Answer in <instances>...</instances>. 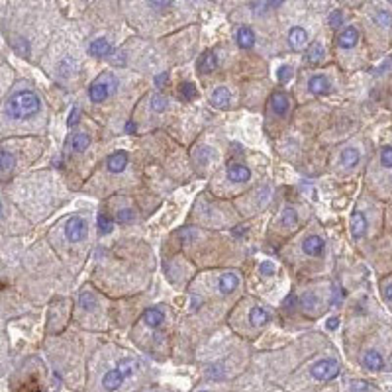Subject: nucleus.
<instances>
[{
  "instance_id": "obj_46",
  "label": "nucleus",
  "mask_w": 392,
  "mask_h": 392,
  "mask_svg": "<svg viewBox=\"0 0 392 392\" xmlns=\"http://www.w3.org/2000/svg\"><path fill=\"white\" fill-rule=\"evenodd\" d=\"M283 2L285 0H269V6L271 8H279V6H283Z\"/></svg>"
},
{
  "instance_id": "obj_14",
  "label": "nucleus",
  "mask_w": 392,
  "mask_h": 392,
  "mask_svg": "<svg viewBox=\"0 0 392 392\" xmlns=\"http://www.w3.org/2000/svg\"><path fill=\"white\" fill-rule=\"evenodd\" d=\"M237 285H239V279H237L235 273H226V275H222V277H220V283H218L220 293L222 294L233 293V291L237 289Z\"/></svg>"
},
{
  "instance_id": "obj_30",
  "label": "nucleus",
  "mask_w": 392,
  "mask_h": 392,
  "mask_svg": "<svg viewBox=\"0 0 392 392\" xmlns=\"http://www.w3.org/2000/svg\"><path fill=\"white\" fill-rule=\"evenodd\" d=\"M167 106H169V100H167L163 95H155L153 100H151V108H153L155 112H163Z\"/></svg>"
},
{
  "instance_id": "obj_5",
  "label": "nucleus",
  "mask_w": 392,
  "mask_h": 392,
  "mask_svg": "<svg viewBox=\"0 0 392 392\" xmlns=\"http://www.w3.org/2000/svg\"><path fill=\"white\" fill-rule=\"evenodd\" d=\"M324 247H326V243H324V239H322L320 235H310V237H306L304 243H302L304 253H306V255H312V257L322 255V253H324Z\"/></svg>"
},
{
  "instance_id": "obj_12",
  "label": "nucleus",
  "mask_w": 392,
  "mask_h": 392,
  "mask_svg": "<svg viewBox=\"0 0 392 392\" xmlns=\"http://www.w3.org/2000/svg\"><path fill=\"white\" fill-rule=\"evenodd\" d=\"M306 39H308V35H306V32L302 28H293L289 32V45L293 47L294 51L304 49L306 47Z\"/></svg>"
},
{
  "instance_id": "obj_38",
  "label": "nucleus",
  "mask_w": 392,
  "mask_h": 392,
  "mask_svg": "<svg viewBox=\"0 0 392 392\" xmlns=\"http://www.w3.org/2000/svg\"><path fill=\"white\" fill-rule=\"evenodd\" d=\"M79 118H81V108L75 106V108L71 110V114H69V122H67V124H69V126H75V124L79 122Z\"/></svg>"
},
{
  "instance_id": "obj_1",
  "label": "nucleus",
  "mask_w": 392,
  "mask_h": 392,
  "mask_svg": "<svg viewBox=\"0 0 392 392\" xmlns=\"http://www.w3.org/2000/svg\"><path fill=\"white\" fill-rule=\"evenodd\" d=\"M39 108H41V100L32 91H20L12 95L6 102V114L16 120L32 118L39 112Z\"/></svg>"
},
{
  "instance_id": "obj_8",
  "label": "nucleus",
  "mask_w": 392,
  "mask_h": 392,
  "mask_svg": "<svg viewBox=\"0 0 392 392\" xmlns=\"http://www.w3.org/2000/svg\"><path fill=\"white\" fill-rule=\"evenodd\" d=\"M108 171H112V173H122L124 169H126V165H128V153L126 151H116V153H112L110 157H108Z\"/></svg>"
},
{
  "instance_id": "obj_11",
  "label": "nucleus",
  "mask_w": 392,
  "mask_h": 392,
  "mask_svg": "<svg viewBox=\"0 0 392 392\" xmlns=\"http://www.w3.org/2000/svg\"><path fill=\"white\" fill-rule=\"evenodd\" d=\"M357 39H359V32L355 28H345L337 37V45L341 49H351L357 43Z\"/></svg>"
},
{
  "instance_id": "obj_20",
  "label": "nucleus",
  "mask_w": 392,
  "mask_h": 392,
  "mask_svg": "<svg viewBox=\"0 0 392 392\" xmlns=\"http://www.w3.org/2000/svg\"><path fill=\"white\" fill-rule=\"evenodd\" d=\"M249 322L257 327L265 326V324L269 322V312H267L263 306H255V308L251 310V314H249Z\"/></svg>"
},
{
  "instance_id": "obj_48",
  "label": "nucleus",
  "mask_w": 392,
  "mask_h": 392,
  "mask_svg": "<svg viewBox=\"0 0 392 392\" xmlns=\"http://www.w3.org/2000/svg\"><path fill=\"white\" fill-rule=\"evenodd\" d=\"M200 392H206V391H200Z\"/></svg>"
},
{
  "instance_id": "obj_45",
  "label": "nucleus",
  "mask_w": 392,
  "mask_h": 392,
  "mask_svg": "<svg viewBox=\"0 0 392 392\" xmlns=\"http://www.w3.org/2000/svg\"><path fill=\"white\" fill-rule=\"evenodd\" d=\"M385 298H387L389 302H392V283L385 289Z\"/></svg>"
},
{
  "instance_id": "obj_49",
  "label": "nucleus",
  "mask_w": 392,
  "mask_h": 392,
  "mask_svg": "<svg viewBox=\"0 0 392 392\" xmlns=\"http://www.w3.org/2000/svg\"><path fill=\"white\" fill-rule=\"evenodd\" d=\"M391 2H392V0H391Z\"/></svg>"
},
{
  "instance_id": "obj_37",
  "label": "nucleus",
  "mask_w": 392,
  "mask_h": 392,
  "mask_svg": "<svg viewBox=\"0 0 392 392\" xmlns=\"http://www.w3.org/2000/svg\"><path fill=\"white\" fill-rule=\"evenodd\" d=\"M259 273L265 275V277L275 275V265H273V263H269V261H263L261 265H259Z\"/></svg>"
},
{
  "instance_id": "obj_26",
  "label": "nucleus",
  "mask_w": 392,
  "mask_h": 392,
  "mask_svg": "<svg viewBox=\"0 0 392 392\" xmlns=\"http://www.w3.org/2000/svg\"><path fill=\"white\" fill-rule=\"evenodd\" d=\"M79 304H81L83 310H95L97 298H95V294L91 293V291H83L81 296H79Z\"/></svg>"
},
{
  "instance_id": "obj_17",
  "label": "nucleus",
  "mask_w": 392,
  "mask_h": 392,
  "mask_svg": "<svg viewBox=\"0 0 392 392\" xmlns=\"http://www.w3.org/2000/svg\"><path fill=\"white\" fill-rule=\"evenodd\" d=\"M365 231H367V220L361 212H355L353 218H351V233H353L355 239H361L365 235Z\"/></svg>"
},
{
  "instance_id": "obj_2",
  "label": "nucleus",
  "mask_w": 392,
  "mask_h": 392,
  "mask_svg": "<svg viewBox=\"0 0 392 392\" xmlns=\"http://www.w3.org/2000/svg\"><path fill=\"white\" fill-rule=\"evenodd\" d=\"M116 87V79H114V75H110V73H106V75H100L97 81L91 85V89H89V97L93 102H104L106 98L110 97V93H112V89Z\"/></svg>"
},
{
  "instance_id": "obj_6",
  "label": "nucleus",
  "mask_w": 392,
  "mask_h": 392,
  "mask_svg": "<svg viewBox=\"0 0 392 392\" xmlns=\"http://www.w3.org/2000/svg\"><path fill=\"white\" fill-rule=\"evenodd\" d=\"M249 177H251V171L245 165L231 163L228 167V179L231 183H245V181H249Z\"/></svg>"
},
{
  "instance_id": "obj_4",
  "label": "nucleus",
  "mask_w": 392,
  "mask_h": 392,
  "mask_svg": "<svg viewBox=\"0 0 392 392\" xmlns=\"http://www.w3.org/2000/svg\"><path fill=\"white\" fill-rule=\"evenodd\" d=\"M85 233H87V226H85L83 218H79V216H73V218H69V220H67L65 235H67V239H69L71 243H77V241H81V239L85 237Z\"/></svg>"
},
{
  "instance_id": "obj_9",
  "label": "nucleus",
  "mask_w": 392,
  "mask_h": 392,
  "mask_svg": "<svg viewBox=\"0 0 392 392\" xmlns=\"http://www.w3.org/2000/svg\"><path fill=\"white\" fill-rule=\"evenodd\" d=\"M235 39H237V45L241 47V49H251L253 45H255V33L251 28H247V26H241L237 33H235Z\"/></svg>"
},
{
  "instance_id": "obj_42",
  "label": "nucleus",
  "mask_w": 392,
  "mask_h": 392,
  "mask_svg": "<svg viewBox=\"0 0 392 392\" xmlns=\"http://www.w3.org/2000/svg\"><path fill=\"white\" fill-rule=\"evenodd\" d=\"M167 81H169V75H167V73H161V75L155 77V85H157V87H161V85L167 83Z\"/></svg>"
},
{
  "instance_id": "obj_35",
  "label": "nucleus",
  "mask_w": 392,
  "mask_h": 392,
  "mask_svg": "<svg viewBox=\"0 0 392 392\" xmlns=\"http://www.w3.org/2000/svg\"><path fill=\"white\" fill-rule=\"evenodd\" d=\"M327 22H329L331 28H337V26H341V22H343V14H341L339 10H335V12L329 14V20H327Z\"/></svg>"
},
{
  "instance_id": "obj_24",
  "label": "nucleus",
  "mask_w": 392,
  "mask_h": 392,
  "mask_svg": "<svg viewBox=\"0 0 392 392\" xmlns=\"http://www.w3.org/2000/svg\"><path fill=\"white\" fill-rule=\"evenodd\" d=\"M89 143H91V139H89L87 133H75V135L71 137V147H73L75 151H85V149L89 147Z\"/></svg>"
},
{
  "instance_id": "obj_29",
  "label": "nucleus",
  "mask_w": 392,
  "mask_h": 392,
  "mask_svg": "<svg viewBox=\"0 0 392 392\" xmlns=\"http://www.w3.org/2000/svg\"><path fill=\"white\" fill-rule=\"evenodd\" d=\"M181 97L185 98V100H193V98H196V87L193 83H183V85H181Z\"/></svg>"
},
{
  "instance_id": "obj_32",
  "label": "nucleus",
  "mask_w": 392,
  "mask_h": 392,
  "mask_svg": "<svg viewBox=\"0 0 392 392\" xmlns=\"http://www.w3.org/2000/svg\"><path fill=\"white\" fill-rule=\"evenodd\" d=\"M116 220H118V224H130L133 222V212L131 210H120L118 214H116Z\"/></svg>"
},
{
  "instance_id": "obj_47",
  "label": "nucleus",
  "mask_w": 392,
  "mask_h": 392,
  "mask_svg": "<svg viewBox=\"0 0 392 392\" xmlns=\"http://www.w3.org/2000/svg\"><path fill=\"white\" fill-rule=\"evenodd\" d=\"M126 131H135V124H133V122H128V124H126Z\"/></svg>"
},
{
  "instance_id": "obj_36",
  "label": "nucleus",
  "mask_w": 392,
  "mask_h": 392,
  "mask_svg": "<svg viewBox=\"0 0 392 392\" xmlns=\"http://www.w3.org/2000/svg\"><path fill=\"white\" fill-rule=\"evenodd\" d=\"M381 161L385 167H392V147H385L381 153Z\"/></svg>"
},
{
  "instance_id": "obj_21",
  "label": "nucleus",
  "mask_w": 392,
  "mask_h": 392,
  "mask_svg": "<svg viewBox=\"0 0 392 392\" xmlns=\"http://www.w3.org/2000/svg\"><path fill=\"white\" fill-rule=\"evenodd\" d=\"M229 102V91L226 87H218L214 93H212V104L216 108H226Z\"/></svg>"
},
{
  "instance_id": "obj_39",
  "label": "nucleus",
  "mask_w": 392,
  "mask_h": 392,
  "mask_svg": "<svg viewBox=\"0 0 392 392\" xmlns=\"http://www.w3.org/2000/svg\"><path fill=\"white\" fill-rule=\"evenodd\" d=\"M149 4H151V8H155V10H165V8L171 6V0H149Z\"/></svg>"
},
{
  "instance_id": "obj_25",
  "label": "nucleus",
  "mask_w": 392,
  "mask_h": 392,
  "mask_svg": "<svg viewBox=\"0 0 392 392\" xmlns=\"http://www.w3.org/2000/svg\"><path fill=\"white\" fill-rule=\"evenodd\" d=\"M14 165H16L14 155H12L10 151H6V149H0V171L10 173V171L14 169Z\"/></svg>"
},
{
  "instance_id": "obj_18",
  "label": "nucleus",
  "mask_w": 392,
  "mask_h": 392,
  "mask_svg": "<svg viewBox=\"0 0 392 392\" xmlns=\"http://www.w3.org/2000/svg\"><path fill=\"white\" fill-rule=\"evenodd\" d=\"M216 67H218V57H216V53H204V55L200 57V61H198V71L204 73V75L216 71Z\"/></svg>"
},
{
  "instance_id": "obj_34",
  "label": "nucleus",
  "mask_w": 392,
  "mask_h": 392,
  "mask_svg": "<svg viewBox=\"0 0 392 392\" xmlns=\"http://www.w3.org/2000/svg\"><path fill=\"white\" fill-rule=\"evenodd\" d=\"M277 75H279V81L281 83H287V81H291L293 79V69L287 65H283L279 71H277Z\"/></svg>"
},
{
  "instance_id": "obj_15",
  "label": "nucleus",
  "mask_w": 392,
  "mask_h": 392,
  "mask_svg": "<svg viewBox=\"0 0 392 392\" xmlns=\"http://www.w3.org/2000/svg\"><path fill=\"white\" fill-rule=\"evenodd\" d=\"M361 361H363V367H365V369H369V371H381V369H383V365H385V361H383V357H381V353H377V351H367Z\"/></svg>"
},
{
  "instance_id": "obj_19",
  "label": "nucleus",
  "mask_w": 392,
  "mask_h": 392,
  "mask_svg": "<svg viewBox=\"0 0 392 392\" xmlns=\"http://www.w3.org/2000/svg\"><path fill=\"white\" fill-rule=\"evenodd\" d=\"M143 322H145L149 327H159L165 322L163 312H161L159 308H149V310L143 314Z\"/></svg>"
},
{
  "instance_id": "obj_44",
  "label": "nucleus",
  "mask_w": 392,
  "mask_h": 392,
  "mask_svg": "<svg viewBox=\"0 0 392 392\" xmlns=\"http://www.w3.org/2000/svg\"><path fill=\"white\" fill-rule=\"evenodd\" d=\"M193 235H195V233H193L191 229H183V231L179 233V237H181V239H189V237H193Z\"/></svg>"
},
{
  "instance_id": "obj_16",
  "label": "nucleus",
  "mask_w": 392,
  "mask_h": 392,
  "mask_svg": "<svg viewBox=\"0 0 392 392\" xmlns=\"http://www.w3.org/2000/svg\"><path fill=\"white\" fill-rule=\"evenodd\" d=\"M308 89L314 95H327L329 93V81H327L326 77H322V75H316V77L310 79Z\"/></svg>"
},
{
  "instance_id": "obj_28",
  "label": "nucleus",
  "mask_w": 392,
  "mask_h": 392,
  "mask_svg": "<svg viewBox=\"0 0 392 392\" xmlns=\"http://www.w3.org/2000/svg\"><path fill=\"white\" fill-rule=\"evenodd\" d=\"M112 231V222H110V218L108 216H98V233L100 235H106V233H110Z\"/></svg>"
},
{
  "instance_id": "obj_7",
  "label": "nucleus",
  "mask_w": 392,
  "mask_h": 392,
  "mask_svg": "<svg viewBox=\"0 0 392 392\" xmlns=\"http://www.w3.org/2000/svg\"><path fill=\"white\" fill-rule=\"evenodd\" d=\"M89 53L93 57H108L112 53V45L108 39L104 37H98V39H93L91 45H89Z\"/></svg>"
},
{
  "instance_id": "obj_10",
  "label": "nucleus",
  "mask_w": 392,
  "mask_h": 392,
  "mask_svg": "<svg viewBox=\"0 0 392 392\" xmlns=\"http://www.w3.org/2000/svg\"><path fill=\"white\" fill-rule=\"evenodd\" d=\"M122 383H124V375L118 371V369H114V371H108L106 375H104V381H102V385H104V389L106 391H118L120 387H122Z\"/></svg>"
},
{
  "instance_id": "obj_13",
  "label": "nucleus",
  "mask_w": 392,
  "mask_h": 392,
  "mask_svg": "<svg viewBox=\"0 0 392 392\" xmlns=\"http://www.w3.org/2000/svg\"><path fill=\"white\" fill-rule=\"evenodd\" d=\"M271 108L277 116H285L289 110V97L285 93H275L271 97Z\"/></svg>"
},
{
  "instance_id": "obj_22",
  "label": "nucleus",
  "mask_w": 392,
  "mask_h": 392,
  "mask_svg": "<svg viewBox=\"0 0 392 392\" xmlns=\"http://www.w3.org/2000/svg\"><path fill=\"white\" fill-rule=\"evenodd\" d=\"M322 57H324V45H322L320 41H314V43L308 47V51H306V59H308L310 63H320Z\"/></svg>"
},
{
  "instance_id": "obj_27",
  "label": "nucleus",
  "mask_w": 392,
  "mask_h": 392,
  "mask_svg": "<svg viewBox=\"0 0 392 392\" xmlns=\"http://www.w3.org/2000/svg\"><path fill=\"white\" fill-rule=\"evenodd\" d=\"M118 371L124 375V379H126V377H130L131 373L135 371V361L133 359H122L120 363H118Z\"/></svg>"
},
{
  "instance_id": "obj_40",
  "label": "nucleus",
  "mask_w": 392,
  "mask_h": 392,
  "mask_svg": "<svg viewBox=\"0 0 392 392\" xmlns=\"http://www.w3.org/2000/svg\"><path fill=\"white\" fill-rule=\"evenodd\" d=\"M369 391V385L365 381H355L351 383V392H367Z\"/></svg>"
},
{
  "instance_id": "obj_33",
  "label": "nucleus",
  "mask_w": 392,
  "mask_h": 392,
  "mask_svg": "<svg viewBox=\"0 0 392 392\" xmlns=\"http://www.w3.org/2000/svg\"><path fill=\"white\" fill-rule=\"evenodd\" d=\"M377 24L383 26V28H389V26H392V16L389 12H379L377 14Z\"/></svg>"
},
{
  "instance_id": "obj_31",
  "label": "nucleus",
  "mask_w": 392,
  "mask_h": 392,
  "mask_svg": "<svg viewBox=\"0 0 392 392\" xmlns=\"http://www.w3.org/2000/svg\"><path fill=\"white\" fill-rule=\"evenodd\" d=\"M296 220H298V216H296V212H294L293 208H287V210L283 212V224H285V226H294Z\"/></svg>"
},
{
  "instance_id": "obj_3",
  "label": "nucleus",
  "mask_w": 392,
  "mask_h": 392,
  "mask_svg": "<svg viewBox=\"0 0 392 392\" xmlns=\"http://www.w3.org/2000/svg\"><path fill=\"white\" fill-rule=\"evenodd\" d=\"M339 363L333 359H322L312 367V377L318 381H331L339 375Z\"/></svg>"
},
{
  "instance_id": "obj_41",
  "label": "nucleus",
  "mask_w": 392,
  "mask_h": 392,
  "mask_svg": "<svg viewBox=\"0 0 392 392\" xmlns=\"http://www.w3.org/2000/svg\"><path fill=\"white\" fill-rule=\"evenodd\" d=\"M341 302V289H333V298H331V304H339Z\"/></svg>"
},
{
  "instance_id": "obj_23",
  "label": "nucleus",
  "mask_w": 392,
  "mask_h": 392,
  "mask_svg": "<svg viewBox=\"0 0 392 392\" xmlns=\"http://www.w3.org/2000/svg\"><path fill=\"white\" fill-rule=\"evenodd\" d=\"M359 149H355V147H347V149H343L341 151V163L345 165V167H353V165L359 163Z\"/></svg>"
},
{
  "instance_id": "obj_43",
  "label": "nucleus",
  "mask_w": 392,
  "mask_h": 392,
  "mask_svg": "<svg viewBox=\"0 0 392 392\" xmlns=\"http://www.w3.org/2000/svg\"><path fill=\"white\" fill-rule=\"evenodd\" d=\"M337 326H339V318H335V316H333V318H329V320H327V329H335Z\"/></svg>"
}]
</instances>
